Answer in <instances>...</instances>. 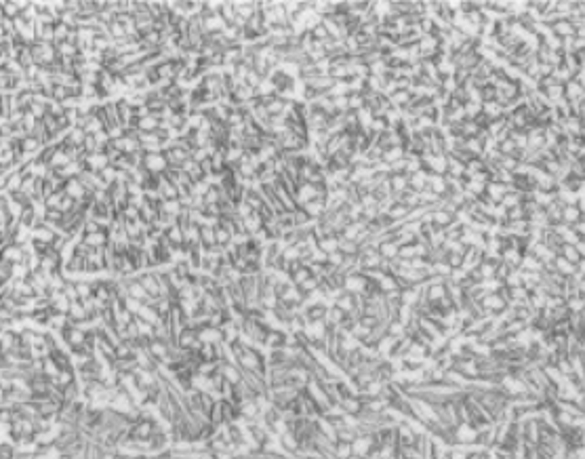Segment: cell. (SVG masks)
Masks as SVG:
<instances>
[{"instance_id": "6da1fadb", "label": "cell", "mask_w": 585, "mask_h": 459, "mask_svg": "<svg viewBox=\"0 0 585 459\" xmlns=\"http://www.w3.org/2000/svg\"><path fill=\"white\" fill-rule=\"evenodd\" d=\"M141 167H143L150 175H164L166 169H168V163H166L164 152H156V154H145Z\"/></svg>"}, {"instance_id": "7a4b0ae2", "label": "cell", "mask_w": 585, "mask_h": 459, "mask_svg": "<svg viewBox=\"0 0 585 459\" xmlns=\"http://www.w3.org/2000/svg\"><path fill=\"white\" fill-rule=\"evenodd\" d=\"M164 156H166L168 167H173V169H181L185 165V160H190V158H192L190 152L183 150V148H177V146H168L164 150Z\"/></svg>"}, {"instance_id": "3957f363", "label": "cell", "mask_w": 585, "mask_h": 459, "mask_svg": "<svg viewBox=\"0 0 585 459\" xmlns=\"http://www.w3.org/2000/svg\"><path fill=\"white\" fill-rule=\"evenodd\" d=\"M137 278H139V282L143 285V289L148 291V295L154 299V302L162 299V289H160V282H158L156 274H154V272H145V274H139Z\"/></svg>"}, {"instance_id": "277c9868", "label": "cell", "mask_w": 585, "mask_h": 459, "mask_svg": "<svg viewBox=\"0 0 585 459\" xmlns=\"http://www.w3.org/2000/svg\"><path fill=\"white\" fill-rule=\"evenodd\" d=\"M158 194H160V198L162 200H179V196H181V192H179V188L175 186V183H170L164 175L160 177V186H158Z\"/></svg>"}, {"instance_id": "5b68a950", "label": "cell", "mask_w": 585, "mask_h": 459, "mask_svg": "<svg viewBox=\"0 0 585 459\" xmlns=\"http://www.w3.org/2000/svg\"><path fill=\"white\" fill-rule=\"evenodd\" d=\"M303 211H305V213L316 221V219H320V217L324 215V211H326V200H324V198H314V200H309V202H305V204H303Z\"/></svg>"}, {"instance_id": "8992f818", "label": "cell", "mask_w": 585, "mask_h": 459, "mask_svg": "<svg viewBox=\"0 0 585 459\" xmlns=\"http://www.w3.org/2000/svg\"><path fill=\"white\" fill-rule=\"evenodd\" d=\"M65 194H67V196H70V198H74V200H78V202H80L84 196H87L89 192L84 190V186L80 183V179H78V177H72V179H67V186H65Z\"/></svg>"}, {"instance_id": "52a82bcc", "label": "cell", "mask_w": 585, "mask_h": 459, "mask_svg": "<svg viewBox=\"0 0 585 459\" xmlns=\"http://www.w3.org/2000/svg\"><path fill=\"white\" fill-rule=\"evenodd\" d=\"M286 337H288L286 333L274 329V331L267 335V339H265V348H267V350H282V348L286 346Z\"/></svg>"}, {"instance_id": "ba28073f", "label": "cell", "mask_w": 585, "mask_h": 459, "mask_svg": "<svg viewBox=\"0 0 585 459\" xmlns=\"http://www.w3.org/2000/svg\"><path fill=\"white\" fill-rule=\"evenodd\" d=\"M234 9H236V15L245 21H251L257 15V3H234Z\"/></svg>"}, {"instance_id": "9c48e42d", "label": "cell", "mask_w": 585, "mask_h": 459, "mask_svg": "<svg viewBox=\"0 0 585 459\" xmlns=\"http://www.w3.org/2000/svg\"><path fill=\"white\" fill-rule=\"evenodd\" d=\"M15 59L19 61V65H21L23 70L32 67V65H34V55H32L30 44H28V47H19V49H17V51H15Z\"/></svg>"}, {"instance_id": "30bf717a", "label": "cell", "mask_w": 585, "mask_h": 459, "mask_svg": "<svg viewBox=\"0 0 585 459\" xmlns=\"http://www.w3.org/2000/svg\"><path fill=\"white\" fill-rule=\"evenodd\" d=\"M219 17H221V19L226 21L228 26H234L236 19H238L236 9H234V3H221V7H219Z\"/></svg>"}, {"instance_id": "8fae6325", "label": "cell", "mask_w": 585, "mask_h": 459, "mask_svg": "<svg viewBox=\"0 0 585 459\" xmlns=\"http://www.w3.org/2000/svg\"><path fill=\"white\" fill-rule=\"evenodd\" d=\"M21 146H23V152H26V154H32V156H36V154L42 150V144H40V141L34 137V135L23 137V139H21Z\"/></svg>"}, {"instance_id": "7c38bea8", "label": "cell", "mask_w": 585, "mask_h": 459, "mask_svg": "<svg viewBox=\"0 0 585 459\" xmlns=\"http://www.w3.org/2000/svg\"><path fill=\"white\" fill-rule=\"evenodd\" d=\"M55 47H57V53L61 57H70V59H74L78 53H80V49L76 47V44H72V42H55Z\"/></svg>"}, {"instance_id": "4fadbf2b", "label": "cell", "mask_w": 585, "mask_h": 459, "mask_svg": "<svg viewBox=\"0 0 585 459\" xmlns=\"http://www.w3.org/2000/svg\"><path fill=\"white\" fill-rule=\"evenodd\" d=\"M160 125H162L160 120H156L154 116H148V118L139 120V131L141 133H156L160 129Z\"/></svg>"}, {"instance_id": "5bb4252c", "label": "cell", "mask_w": 585, "mask_h": 459, "mask_svg": "<svg viewBox=\"0 0 585 459\" xmlns=\"http://www.w3.org/2000/svg\"><path fill=\"white\" fill-rule=\"evenodd\" d=\"M335 459H350L354 455V449H352V443H339L335 445Z\"/></svg>"}, {"instance_id": "9a60e30c", "label": "cell", "mask_w": 585, "mask_h": 459, "mask_svg": "<svg viewBox=\"0 0 585 459\" xmlns=\"http://www.w3.org/2000/svg\"><path fill=\"white\" fill-rule=\"evenodd\" d=\"M183 175H185V173H183L181 169H173V167H168V169H166V173H164V177H166L170 183H175V186L179 188V186H181V181H183Z\"/></svg>"}, {"instance_id": "2e32d148", "label": "cell", "mask_w": 585, "mask_h": 459, "mask_svg": "<svg viewBox=\"0 0 585 459\" xmlns=\"http://www.w3.org/2000/svg\"><path fill=\"white\" fill-rule=\"evenodd\" d=\"M42 215H44V219H46V221L61 223L65 213H63V211H59V209H44V211H42Z\"/></svg>"}, {"instance_id": "e0dca14e", "label": "cell", "mask_w": 585, "mask_h": 459, "mask_svg": "<svg viewBox=\"0 0 585 459\" xmlns=\"http://www.w3.org/2000/svg\"><path fill=\"white\" fill-rule=\"evenodd\" d=\"M312 36H314L316 40L324 42V40H329V38H331V34H329V30L324 28V24H320V26H316V28L312 30Z\"/></svg>"}, {"instance_id": "ac0fdd59", "label": "cell", "mask_w": 585, "mask_h": 459, "mask_svg": "<svg viewBox=\"0 0 585 459\" xmlns=\"http://www.w3.org/2000/svg\"><path fill=\"white\" fill-rule=\"evenodd\" d=\"M284 5V11L288 13V17H295L301 13V3H295V0H288V3H282Z\"/></svg>"}, {"instance_id": "d6986e66", "label": "cell", "mask_w": 585, "mask_h": 459, "mask_svg": "<svg viewBox=\"0 0 585 459\" xmlns=\"http://www.w3.org/2000/svg\"><path fill=\"white\" fill-rule=\"evenodd\" d=\"M48 114L53 118H61L65 114V108L61 103H55V101H48Z\"/></svg>"}, {"instance_id": "ffe728a7", "label": "cell", "mask_w": 585, "mask_h": 459, "mask_svg": "<svg viewBox=\"0 0 585 459\" xmlns=\"http://www.w3.org/2000/svg\"><path fill=\"white\" fill-rule=\"evenodd\" d=\"M36 179H38V177H26L23 183H21V192H26L28 196H32L34 190H36Z\"/></svg>"}, {"instance_id": "44dd1931", "label": "cell", "mask_w": 585, "mask_h": 459, "mask_svg": "<svg viewBox=\"0 0 585 459\" xmlns=\"http://www.w3.org/2000/svg\"><path fill=\"white\" fill-rule=\"evenodd\" d=\"M389 186L394 188V192H402V190H404V186H406L404 175H394L392 181H389Z\"/></svg>"}, {"instance_id": "7402d4cb", "label": "cell", "mask_w": 585, "mask_h": 459, "mask_svg": "<svg viewBox=\"0 0 585 459\" xmlns=\"http://www.w3.org/2000/svg\"><path fill=\"white\" fill-rule=\"evenodd\" d=\"M148 116H150V108H148V105H137V108H133V118L143 120V118H148Z\"/></svg>"}, {"instance_id": "603a6c76", "label": "cell", "mask_w": 585, "mask_h": 459, "mask_svg": "<svg viewBox=\"0 0 585 459\" xmlns=\"http://www.w3.org/2000/svg\"><path fill=\"white\" fill-rule=\"evenodd\" d=\"M446 263H449L451 268H459L461 263H463V255H459V253H451V255H446Z\"/></svg>"}]
</instances>
